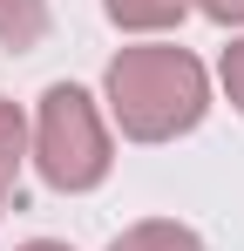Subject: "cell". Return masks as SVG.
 Listing matches in <instances>:
<instances>
[{
    "label": "cell",
    "instance_id": "1",
    "mask_svg": "<svg viewBox=\"0 0 244 251\" xmlns=\"http://www.w3.org/2000/svg\"><path fill=\"white\" fill-rule=\"evenodd\" d=\"M102 102L129 143H176L210 116V75L176 41H129L102 68Z\"/></svg>",
    "mask_w": 244,
    "mask_h": 251
},
{
    "label": "cell",
    "instance_id": "5",
    "mask_svg": "<svg viewBox=\"0 0 244 251\" xmlns=\"http://www.w3.org/2000/svg\"><path fill=\"white\" fill-rule=\"evenodd\" d=\"M48 27H54L48 0H0V48H7V54L41 48V41H48Z\"/></svg>",
    "mask_w": 244,
    "mask_h": 251
},
{
    "label": "cell",
    "instance_id": "4",
    "mask_svg": "<svg viewBox=\"0 0 244 251\" xmlns=\"http://www.w3.org/2000/svg\"><path fill=\"white\" fill-rule=\"evenodd\" d=\"M109 251H203V238L190 231V224H176V217H143V224L116 231Z\"/></svg>",
    "mask_w": 244,
    "mask_h": 251
},
{
    "label": "cell",
    "instance_id": "8",
    "mask_svg": "<svg viewBox=\"0 0 244 251\" xmlns=\"http://www.w3.org/2000/svg\"><path fill=\"white\" fill-rule=\"evenodd\" d=\"M197 14L217 27H244V0H197Z\"/></svg>",
    "mask_w": 244,
    "mask_h": 251
},
{
    "label": "cell",
    "instance_id": "7",
    "mask_svg": "<svg viewBox=\"0 0 244 251\" xmlns=\"http://www.w3.org/2000/svg\"><path fill=\"white\" fill-rule=\"evenodd\" d=\"M217 82H224V102L244 116V34L224 48V54H217Z\"/></svg>",
    "mask_w": 244,
    "mask_h": 251
},
{
    "label": "cell",
    "instance_id": "2",
    "mask_svg": "<svg viewBox=\"0 0 244 251\" xmlns=\"http://www.w3.org/2000/svg\"><path fill=\"white\" fill-rule=\"evenodd\" d=\"M27 163L48 190L61 197H88L109 183L116 170V143L102 123V102L75 82H48L34 102V123H27Z\"/></svg>",
    "mask_w": 244,
    "mask_h": 251
},
{
    "label": "cell",
    "instance_id": "3",
    "mask_svg": "<svg viewBox=\"0 0 244 251\" xmlns=\"http://www.w3.org/2000/svg\"><path fill=\"white\" fill-rule=\"evenodd\" d=\"M190 7L197 0H102V14L116 21L122 34H170V27H183Z\"/></svg>",
    "mask_w": 244,
    "mask_h": 251
},
{
    "label": "cell",
    "instance_id": "9",
    "mask_svg": "<svg viewBox=\"0 0 244 251\" xmlns=\"http://www.w3.org/2000/svg\"><path fill=\"white\" fill-rule=\"evenodd\" d=\"M14 251H75V245H61V238H27V245H14Z\"/></svg>",
    "mask_w": 244,
    "mask_h": 251
},
{
    "label": "cell",
    "instance_id": "6",
    "mask_svg": "<svg viewBox=\"0 0 244 251\" xmlns=\"http://www.w3.org/2000/svg\"><path fill=\"white\" fill-rule=\"evenodd\" d=\"M21 163H27V116L14 102H0V210H7L14 183H21Z\"/></svg>",
    "mask_w": 244,
    "mask_h": 251
}]
</instances>
